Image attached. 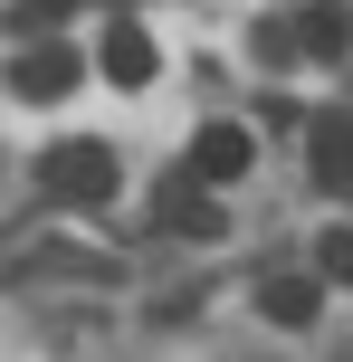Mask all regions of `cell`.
<instances>
[{
  "label": "cell",
  "instance_id": "1",
  "mask_svg": "<svg viewBox=\"0 0 353 362\" xmlns=\"http://www.w3.org/2000/svg\"><path fill=\"white\" fill-rule=\"evenodd\" d=\"M115 181H125V163H115L105 144H86V134L38 153V191H48L57 210H105V200H115Z\"/></svg>",
  "mask_w": 353,
  "mask_h": 362
},
{
  "label": "cell",
  "instance_id": "2",
  "mask_svg": "<svg viewBox=\"0 0 353 362\" xmlns=\"http://www.w3.org/2000/svg\"><path fill=\"white\" fill-rule=\"evenodd\" d=\"M96 67H105L115 86H153V67H163V57H153V29H144V19H105Z\"/></svg>",
  "mask_w": 353,
  "mask_h": 362
},
{
  "label": "cell",
  "instance_id": "3",
  "mask_svg": "<svg viewBox=\"0 0 353 362\" xmlns=\"http://www.w3.org/2000/svg\"><path fill=\"white\" fill-rule=\"evenodd\" d=\"M67 86H76V57L67 48H19L10 57V95H19V105H57Z\"/></svg>",
  "mask_w": 353,
  "mask_h": 362
},
{
  "label": "cell",
  "instance_id": "4",
  "mask_svg": "<svg viewBox=\"0 0 353 362\" xmlns=\"http://www.w3.org/2000/svg\"><path fill=\"white\" fill-rule=\"evenodd\" d=\"M163 229H172V238H220V229H229V219H220V200H210V181H201V172L163 181Z\"/></svg>",
  "mask_w": 353,
  "mask_h": 362
},
{
  "label": "cell",
  "instance_id": "5",
  "mask_svg": "<svg viewBox=\"0 0 353 362\" xmlns=\"http://www.w3.org/2000/svg\"><path fill=\"white\" fill-rule=\"evenodd\" d=\"M248 163H258V144H248V124H201L191 134V172L220 191V181H239Z\"/></svg>",
  "mask_w": 353,
  "mask_h": 362
},
{
  "label": "cell",
  "instance_id": "6",
  "mask_svg": "<svg viewBox=\"0 0 353 362\" xmlns=\"http://www.w3.org/2000/svg\"><path fill=\"white\" fill-rule=\"evenodd\" d=\"M306 144H316V191H344L353 200V115H316Z\"/></svg>",
  "mask_w": 353,
  "mask_h": 362
},
{
  "label": "cell",
  "instance_id": "7",
  "mask_svg": "<svg viewBox=\"0 0 353 362\" xmlns=\"http://www.w3.org/2000/svg\"><path fill=\"white\" fill-rule=\"evenodd\" d=\"M258 315L287 325V334L316 325V315H325V276H267V286H258Z\"/></svg>",
  "mask_w": 353,
  "mask_h": 362
},
{
  "label": "cell",
  "instance_id": "8",
  "mask_svg": "<svg viewBox=\"0 0 353 362\" xmlns=\"http://www.w3.org/2000/svg\"><path fill=\"white\" fill-rule=\"evenodd\" d=\"M296 38H306V57H344L353 48V10H344V0H306V10H296Z\"/></svg>",
  "mask_w": 353,
  "mask_h": 362
},
{
  "label": "cell",
  "instance_id": "9",
  "mask_svg": "<svg viewBox=\"0 0 353 362\" xmlns=\"http://www.w3.org/2000/svg\"><path fill=\"white\" fill-rule=\"evenodd\" d=\"M316 276H325V286H353V229H325L316 238Z\"/></svg>",
  "mask_w": 353,
  "mask_h": 362
}]
</instances>
